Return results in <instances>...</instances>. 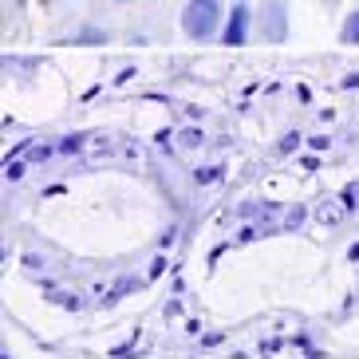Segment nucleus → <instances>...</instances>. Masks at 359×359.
Instances as JSON below:
<instances>
[{
  "mask_svg": "<svg viewBox=\"0 0 359 359\" xmlns=\"http://www.w3.org/2000/svg\"><path fill=\"white\" fill-rule=\"evenodd\" d=\"M222 24V4L217 0H190L182 12V32L190 40H210Z\"/></svg>",
  "mask_w": 359,
  "mask_h": 359,
  "instance_id": "nucleus-1",
  "label": "nucleus"
},
{
  "mask_svg": "<svg viewBox=\"0 0 359 359\" xmlns=\"http://www.w3.org/2000/svg\"><path fill=\"white\" fill-rule=\"evenodd\" d=\"M245 36H249V8H245V4H237V8H233V16H229V24H225L222 40L229 43V48H241Z\"/></svg>",
  "mask_w": 359,
  "mask_h": 359,
  "instance_id": "nucleus-2",
  "label": "nucleus"
},
{
  "mask_svg": "<svg viewBox=\"0 0 359 359\" xmlns=\"http://www.w3.org/2000/svg\"><path fill=\"white\" fill-rule=\"evenodd\" d=\"M264 12H269V32H264V36H269L273 43H280V40H285V4H280V0H273Z\"/></svg>",
  "mask_w": 359,
  "mask_h": 359,
  "instance_id": "nucleus-3",
  "label": "nucleus"
},
{
  "mask_svg": "<svg viewBox=\"0 0 359 359\" xmlns=\"http://www.w3.org/2000/svg\"><path fill=\"white\" fill-rule=\"evenodd\" d=\"M339 40H344V43H359V12H351V16H348V24H344Z\"/></svg>",
  "mask_w": 359,
  "mask_h": 359,
  "instance_id": "nucleus-4",
  "label": "nucleus"
},
{
  "mask_svg": "<svg viewBox=\"0 0 359 359\" xmlns=\"http://www.w3.org/2000/svg\"><path fill=\"white\" fill-rule=\"evenodd\" d=\"M213 178H222V170L210 166V170H198V182H213Z\"/></svg>",
  "mask_w": 359,
  "mask_h": 359,
  "instance_id": "nucleus-5",
  "label": "nucleus"
},
{
  "mask_svg": "<svg viewBox=\"0 0 359 359\" xmlns=\"http://www.w3.org/2000/svg\"><path fill=\"white\" fill-rule=\"evenodd\" d=\"M4 174H8V182H16V178L24 174V166H20V162H12V158H8V170H4Z\"/></svg>",
  "mask_w": 359,
  "mask_h": 359,
  "instance_id": "nucleus-6",
  "label": "nucleus"
}]
</instances>
